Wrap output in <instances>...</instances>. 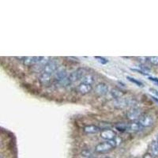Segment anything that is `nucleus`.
<instances>
[{"mask_svg":"<svg viewBox=\"0 0 158 158\" xmlns=\"http://www.w3.org/2000/svg\"><path fill=\"white\" fill-rule=\"evenodd\" d=\"M116 138H115V140L101 142V143L97 144V146H96L95 152L98 153H107L112 150L116 146Z\"/></svg>","mask_w":158,"mask_h":158,"instance_id":"f257e3e1","label":"nucleus"},{"mask_svg":"<svg viewBox=\"0 0 158 158\" xmlns=\"http://www.w3.org/2000/svg\"><path fill=\"white\" fill-rule=\"evenodd\" d=\"M139 123L142 125V127H149L154 123L155 118L154 115L153 114L149 113H143L140 116L139 119H138Z\"/></svg>","mask_w":158,"mask_h":158,"instance_id":"f03ea898","label":"nucleus"},{"mask_svg":"<svg viewBox=\"0 0 158 158\" xmlns=\"http://www.w3.org/2000/svg\"><path fill=\"white\" fill-rule=\"evenodd\" d=\"M85 73L86 72H85V70L84 68L77 69L76 70L70 73V75L68 76L69 81H70V83H74L79 81V80H81L84 77V76L86 74Z\"/></svg>","mask_w":158,"mask_h":158,"instance_id":"7ed1b4c3","label":"nucleus"},{"mask_svg":"<svg viewBox=\"0 0 158 158\" xmlns=\"http://www.w3.org/2000/svg\"><path fill=\"white\" fill-rule=\"evenodd\" d=\"M59 67V63L58 60L56 59H51L50 62L47 64V66L45 67L44 70L42 72L44 73H47V74L53 75L55 74V72L58 70Z\"/></svg>","mask_w":158,"mask_h":158,"instance_id":"20e7f679","label":"nucleus"},{"mask_svg":"<svg viewBox=\"0 0 158 158\" xmlns=\"http://www.w3.org/2000/svg\"><path fill=\"white\" fill-rule=\"evenodd\" d=\"M141 115H142V112H141L140 108L137 106L131 107L127 112V116L130 120L135 121L136 119H139Z\"/></svg>","mask_w":158,"mask_h":158,"instance_id":"39448f33","label":"nucleus"},{"mask_svg":"<svg viewBox=\"0 0 158 158\" xmlns=\"http://www.w3.org/2000/svg\"><path fill=\"white\" fill-rule=\"evenodd\" d=\"M53 76H54V79L56 80V81H57L58 83L61 82L62 81H63V80L68 77H67V70H66V68L62 67H59L58 68V70L55 72Z\"/></svg>","mask_w":158,"mask_h":158,"instance_id":"423d86ee","label":"nucleus"},{"mask_svg":"<svg viewBox=\"0 0 158 158\" xmlns=\"http://www.w3.org/2000/svg\"><path fill=\"white\" fill-rule=\"evenodd\" d=\"M50 57H48V56H46V57H42V59H40V61L32 67V70L35 72H42L44 70V69L45 68V67L47 66L48 63L50 62Z\"/></svg>","mask_w":158,"mask_h":158,"instance_id":"0eeeda50","label":"nucleus"},{"mask_svg":"<svg viewBox=\"0 0 158 158\" xmlns=\"http://www.w3.org/2000/svg\"><path fill=\"white\" fill-rule=\"evenodd\" d=\"M101 138L106 141H111L115 140L117 136L116 133L112 130L104 129L101 131Z\"/></svg>","mask_w":158,"mask_h":158,"instance_id":"6e6552de","label":"nucleus"},{"mask_svg":"<svg viewBox=\"0 0 158 158\" xmlns=\"http://www.w3.org/2000/svg\"><path fill=\"white\" fill-rule=\"evenodd\" d=\"M43 56H27V57H24L23 63L24 65L28 66V67H33L34 65L39 63L40 59H42Z\"/></svg>","mask_w":158,"mask_h":158,"instance_id":"1a4fd4ad","label":"nucleus"},{"mask_svg":"<svg viewBox=\"0 0 158 158\" xmlns=\"http://www.w3.org/2000/svg\"><path fill=\"white\" fill-rule=\"evenodd\" d=\"M108 92H109V87L106 83H99L95 86V93L99 96L106 95Z\"/></svg>","mask_w":158,"mask_h":158,"instance_id":"9d476101","label":"nucleus"},{"mask_svg":"<svg viewBox=\"0 0 158 158\" xmlns=\"http://www.w3.org/2000/svg\"><path fill=\"white\" fill-rule=\"evenodd\" d=\"M93 89V86L91 85L85 84V83H80L77 87V91L78 94L81 95H86V94H89L90 92Z\"/></svg>","mask_w":158,"mask_h":158,"instance_id":"9b49d317","label":"nucleus"},{"mask_svg":"<svg viewBox=\"0 0 158 158\" xmlns=\"http://www.w3.org/2000/svg\"><path fill=\"white\" fill-rule=\"evenodd\" d=\"M83 131L87 135H94L101 132V128L97 125H86L83 128Z\"/></svg>","mask_w":158,"mask_h":158,"instance_id":"f8f14e48","label":"nucleus"},{"mask_svg":"<svg viewBox=\"0 0 158 158\" xmlns=\"http://www.w3.org/2000/svg\"><path fill=\"white\" fill-rule=\"evenodd\" d=\"M142 127L139 122H135L133 121L131 123L127 124V131H131V132H138V131H140L142 129Z\"/></svg>","mask_w":158,"mask_h":158,"instance_id":"ddd939ff","label":"nucleus"},{"mask_svg":"<svg viewBox=\"0 0 158 158\" xmlns=\"http://www.w3.org/2000/svg\"><path fill=\"white\" fill-rule=\"evenodd\" d=\"M51 77H52L51 74L41 72V74H40L39 76V81L43 85H48L50 83Z\"/></svg>","mask_w":158,"mask_h":158,"instance_id":"4468645a","label":"nucleus"},{"mask_svg":"<svg viewBox=\"0 0 158 158\" xmlns=\"http://www.w3.org/2000/svg\"><path fill=\"white\" fill-rule=\"evenodd\" d=\"M149 153L153 157H158V142L157 141H153L149 145Z\"/></svg>","mask_w":158,"mask_h":158,"instance_id":"2eb2a0df","label":"nucleus"},{"mask_svg":"<svg viewBox=\"0 0 158 158\" xmlns=\"http://www.w3.org/2000/svg\"><path fill=\"white\" fill-rule=\"evenodd\" d=\"M129 104V101L127 100V99H123V98H119V99H116L114 101V106L118 108H123L127 107Z\"/></svg>","mask_w":158,"mask_h":158,"instance_id":"dca6fc26","label":"nucleus"},{"mask_svg":"<svg viewBox=\"0 0 158 158\" xmlns=\"http://www.w3.org/2000/svg\"><path fill=\"white\" fill-rule=\"evenodd\" d=\"M95 81V77H94V75H92V74H85L84 76L82 79H81V82L85 83V84L88 85H93Z\"/></svg>","mask_w":158,"mask_h":158,"instance_id":"f3484780","label":"nucleus"},{"mask_svg":"<svg viewBox=\"0 0 158 158\" xmlns=\"http://www.w3.org/2000/svg\"><path fill=\"white\" fill-rule=\"evenodd\" d=\"M123 93L121 90L119 89H114L111 91V95L112 96L113 98H115V100L116 99H119V98H122V97L123 96Z\"/></svg>","mask_w":158,"mask_h":158,"instance_id":"a211bd4d","label":"nucleus"},{"mask_svg":"<svg viewBox=\"0 0 158 158\" xmlns=\"http://www.w3.org/2000/svg\"><path fill=\"white\" fill-rule=\"evenodd\" d=\"M148 61L153 66H158V56H150L147 58Z\"/></svg>","mask_w":158,"mask_h":158,"instance_id":"6ab92c4d","label":"nucleus"},{"mask_svg":"<svg viewBox=\"0 0 158 158\" xmlns=\"http://www.w3.org/2000/svg\"><path fill=\"white\" fill-rule=\"evenodd\" d=\"M127 78L130 81H131L132 83H134V84H135L136 85H138V86L143 87V84H142V82H141L140 81H138V80H137V79L134 78V77H129V76H127Z\"/></svg>","mask_w":158,"mask_h":158,"instance_id":"aec40b11","label":"nucleus"},{"mask_svg":"<svg viewBox=\"0 0 158 158\" xmlns=\"http://www.w3.org/2000/svg\"><path fill=\"white\" fill-rule=\"evenodd\" d=\"M95 58L97 59V60H98L99 63H101V64H106V63L108 62L106 59H104V58H103V57H100V56H96Z\"/></svg>","mask_w":158,"mask_h":158,"instance_id":"412c9836","label":"nucleus"},{"mask_svg":"<svg viewBox=\"0 0 158 158\" xmlns=\"http://www.w3.org/2000/svg\"><path fill=\"white\" fill-rule=\"evenodd\" d=\"M149 80H150V81H154V82L157 83V84H158V78H156V77H149Z\"/></svg>","mask_w":158,"mask_h":158,"instance_id":"4be33fe9","label":"nucleus"},{"mask_svg":"<svg viewBox=\"0 0 158 158\" xmlns=\"http://www.w3.org/2000/svg\"><path fill=\"white\" fill-rule=\"evenodd\" d=\"M143 158H153V156H152L150 153H146V154L143 156Z\"/></svg>","mask_w":158,"mask_h":158,"instance_id":"5701e85b","label":"nucleus"},{"mask_svg":"<svg viewBox=\"0 0 158 158\" xmlns=\"http://www.w3.org/2000/svg\"><path fill=\"white\" fill-rule=\"evenodd\" d=\"M150 91H151V92H153V94H154L156 96V97H158V91H157V90L153 89H150Z\"/></svg>","mask_w":158,"mask_h":158,"instance_id":"b1692460","label":"nucleus"},{"mask_svg":"<svg viewBox=\"0 0 158 158\" xmlns=\"http://www.w3.org/2000/svg\"><path fill=\"white\" fill-rule=\"evenodd\" d=\"M152 98H153V100H154V101H156V102H157V103H158V99L156 98V97H152Z\"/></svg>","mask_w":158,"mask_h":158,"instance_id":"393cba45","label":"nucleus"},{"mask_svg":"<svg viewBox=\"0 0 158 158\" xmlns=\"http://www.w3.org/2000/svg\"><path fill=\"white\" fill-rule=\"evenodd\" d=\"M104 158H111V157H109V156H106V157H104Z\"/></svg>","mask_w":158,"mask_h":158,"instance_id":"a878e982","label":"nucleus"},{"mask_svg":"<svg viewBox=\"0 0 158 158\" xmlns=\"http://www.w3.org/2000/svg\"><path fill=\"white\" fill-rule=\"evenodd\" d=\"M157 142H158V136H157Z\"/></svg>","mask_w":158,"mask_h":158,"instance_id":"bb28decb","label":"nucleus"},{"mask_svg":"<svg viewBox=\"0 0 158 158\" xmlns=\"http://www.w3.org/2000/svg\"><path fill=\"white\" fill-rule=\"evenodd\" d=\"M92 158H94V157H92Z\"/></svg>","mask_w":158,"mask_h":158,"instance_id":"cd10ccee","label":"nucleus"}]
</instances>
